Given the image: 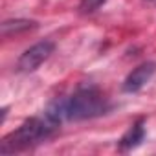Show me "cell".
Masks as SVG:
<instances>
[{
  "instance_id": "6da1fadb",
  "label": "cell",
  "mask_w": 156,
  "mask_h": 156,
  "mask_svg": "<svg viewBox=\"0 0 156 156\" xmlns=\"http://www.w3.org/2000/svg\"><path fill=\"white\" fill-rule=\"evenodd\" d=\"M110 108L108 98L94 85L88 87H79L72 96L57 99L48 107V114L57 119L59 123L62 121H81V119H92L98 116L107 114Z\"/></svg>"
},
{
  "instance_id": "7a4b0ae2",
  "label": "cell",
  "mask_w": 156,
  "mask_h": 156,
  "mask_svg": "<svg viewBox=\"0 0 156 156\" xmlns=\"http://www.w3.org/2000/svg\"><path fill=\"white\" fill-rule=\"evenodd\" d=\"M59 127H61V123L57 119H53L48 112H44L42 116L30 118L19 129H15L2 140L0 154H15V152L26 151L30 147H35V145L46 141L48 138H51Z\"/></svg>"
},
{
  "instance_id": "3957f363",
  "label": "cell",
  "mask_w": 156,
  "mask_h": 156,
  "mask_svg": "<svg viewBox=\"0 0 156 156\" xmlns=\"http://www.w3.org/2000/svg\"><path fill=\"white\" fill-rule=\"evenodd\" d=\"M53 50H55V44L51 41H41V42L33 44L31 48H28L19 57V62H17L19 72H24V73L35 72L44 61L50 59V55L53 53Z\"/></svg>"
},
{
  "instance_id": "277c9868",
  "label": "cell",
  "mask_w": 156,
  "mask_h": 156,
  "mask_svg": "<svg viewBox=\"0 0 156 156\" xmlns=\"http://www.w3.org/2000/svg\"><path fill=\"white\" fill-rule=\"evenodd\" d=\"M156 73V62H141L140 66H136L123 81V92L127 94H134L140 92Z\"/></svg>"
},
{
  "instance_id": "5b68a950",
  "label": "cell",
  "mask_w": 156,
  "mask_h": 156,
  "mask_svg": "<svg viewBox=\"0 0 156 156\" xmlns=\"http://www.w3.org/2000/svg\"><path fill=\"white\" fill-rule=\"evenodd\" d=\"M143 138H145V123H143V119H138V121H134V123L129 127V130L121 136V140L118 141V149H119L121 152H127V151L138 147V145L143 141Z\"/></svg>"
},
{
  "instance_id": "8992f818",
  "label": "cell",
  "mask_w": 156,
  "mask_h": 156,
  "mask_svg": "<svg viewBox=\"0 0 156 156\" xmlns=\"http://www.w3.org/2000/svg\"><path fill=\"white\" fill-rule=\"evenodd\" d=\"M35 28H37V22H33V20H26V19L6 20L2 24V35L4 37H11V35L22 33V31H30V30H35Z\"/></svg>"
},
{
  "instance_id": "52a82bcc",
  "label": "cell",
  "mask_w": 156,
  "mask_h": 156,
  "mask_svg": "<svg viewBox=\"0 0 156 156\" xmlns=\"http://www.w3.org/2000/svg\"><path fill=\"white\" fill-rule=\"evenodd\" d=\"M107 0H81L79 2V11L83 15H90V13H96Z\"/></svg>"
}]
</instances>
